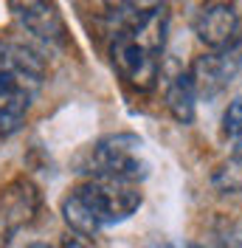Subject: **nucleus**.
<instances>
[{"mask_svg": "<svg viewBox=\"0 0 242 248\" xmlns=\"http://www.w3.org/2000/svg\"><path fill=\"white\" fill-rule=\"evenodd\" d=\"M195 34L209 51L231 46L242 37L240 12L231 0H209L195 17Z\"/></svg>", "mask_w": 242, "mask_h": 248, "instance_id": "obj_6", "label": "nucleus"}, {"mask_svg": "<svg viewBox=\"0 0 242 248\" xmlns=\"http://www.w3.org/2000/svg\"><path fill=\"white\" fill-rule=\"evenodd\" d=\"M169 37V6L152 3L130 17L110 43V60L121 79L141 93H150L158 85L161 54Z\"/></svg>", "mask_w": 242, "mask_h": 248, "instance_id": "obj_1", "label": "nucleus"}, {"mask_svg": "<svg viewBox=\"0 0 242 248\" xmlns=\"http://www.w3.org/2000/svg\"><path fill=\"white\" fill-rule=\"evenodd\" d=\"M6 6L20 20V26L31 31L34 37L54 43V46H62L68 40L65 20H62L54 0H6Z\"/></svg>", "mask_w": 242, "mask_h": 248, "instance_id": "obj_7", "label": "nucleus"}, {"mask_svg": "<svg viewBox=\"0 0 242 248\" xmlns=\"http://www.w3.org/2000/svg\"><path fill=\"white\" fill-rule=\"evenodd\" d=\"M79 167L91 178H110L124 184H141L150 175V161L144 158V141L136 133L102 136L85 150Z\"/></svg>", "mask_w": 242, "mask_h": 248, "instance_id": "obj_4", "label": "nucleus"}, {"mask_svg": "<svg viewBox=\"0 0 242 248\" xmlns=\"http://www.w3.org/2000/svg\"><path fill=\"white\" fill-rule=\"evenodd\" d=\"M197 91L195 82H192V74L189 71H181L178 77H172L166 88V108L172 113V119L178 124H192L197 116Z\"/></svg>", "mask_w": 242, "mask_h": 248, "instance_id": "obj_9", "label": "nucleus"}, {"mask_svg": "<svg viewBox=\"0 0 242 248\" xmlns=\"http://www.w3.org/2000/svg\"><path fill=\"white\" fill-rule=\"evenodd\" d=\"M45 82V60L26 43H0V139L17 133Z\"/></svg>", "mask_w": 242, "mask_h": 248, "instance_id": "obj_3", "label": "nucleus"}, {"mask_svg": "<svg viewBox=\"0 0 242 248\" xmlns=\"http://www.w3.org/2000/svg\"><path fill=\"white\" fill-rule=\"evenodd\" d=\"M102 3H105V6L110 9V12H121V9H127V6H133L136 0H102Z\"/></svg>", "mask_w": 242, "mask_h": 248, "instance_id": "obj_13", "label": "nucleus"}, {"mask_svg": "<svg viewBox=\"0 0 242 248\" xmlns=\"http://www.w3.org/2000/svg\"><path fill=\"white\" fill-rule=\"evenodd\" d=\"M234 153H237V155H242V139L237 141V150H234Z\"/></svg>", "mask_w": 242, "mask_h": 248, "instance_id": "obj_16", "label": "nucleus"}, {"mask_svg": "<svg viewBox=\"0 0 242 248\" xmlns=\"http://www.w3.org/2000/svg\"><path fill=\"white\" fill-rule=\"evenodd\" d=\"M144 201L138 184H124V181H110V178H91L85 184L71 189L62 201V217L68 229L82 237H96V234L124 223L138 212Z\"/></svg>", "mask_w": 242, "mask_h": 248, "instance_id": "obj_2", "label": "nucleus"}, {"mask_svg": "<svg viewBox=\"0 0 242 248\" xmlns=\"http://www.w3.org/2000/svg\"><path fill=\"white\" fill-rule=\"evenodd\" d=\"M40 212V189L29 178H15L0 192V223L6 232H20Z\"/></svg>", "mask_w": 242, "mask_h": 248, "instance_id": "obj_8", "label": "nucleus"}, {"mask_svg": "<svg viewBox=\"0 0 242 248\" xmlns=\"http://www.w3.org/2000/svg\"><path fill=\"white\" fill-rule=\"evenodd\" d=\"M212 186L220 195H237V192H242V155L231 153L226 161H220L214 167Z\"/></svg>", "mask_w": 242, "mask_h": 248, "instance_id": "obj_10", "label": "nucleus"}, {"mask_svg": "<svg viewBox=\"0 0 242 248\" xmlns=\"http://www.w3.org/2000/svg\"><path fill=\"white\" fill-rule=\"evenodd\" d=\"M240 71H242V37L234 40V43L226 46V48L200 54V57L192 62V68H189L192 82H195V91H197V96H203V99L220 96V93L237 79Z\"/></svg>", "mask_w": 242, "mask_h": 248, "instance_id": "obj_5", "label": "nucleus"}, {"mask_svg": "<svg viewBox=\"0 0 242 248\" xmlns=\"http://www.w3.org/2000/svg\"><path fill=\"white\" fill-rule=\"evenodd\" d=\"M60 248H93V243H91V237H82V234H68L65 240H62V246Z\"/></svg>", "mask_w": 242, "mask_h": 248, "instance_id": "obj_12", "label": "nucleus"}, {"mask_svg": "<svg viewBox=\"0 0 242 248\" xmlns=\"http://www.w3.org/2000/svg\"><path fill=\"white\" fill-rule=\"evenodd\" d=\"M223 136L231 141L242 139V96L228 102L226 113H223Z\"/></svg>", "mask_w": 242, "mask_h": 248, "instance_id": "obj_11", "label": "nucleus"}, {"mask_svg": "<svg viewBox=\"0 0 242 248\" xmlns=\"http://www.w3.org/2000/svg\"><path fill=\"white\" fill-rule=\"evenodd\" d=\"M26 248H54V246H48V243H29Z\"/></svg>", "mask_w": 242, "mask_h": 248, "instance_id": "obj_15", "label": "nucleus"}, {"mask_svg": "<svg viewBox=\"0 0 242 248\" xmlns=\"http://www.w3.org/2000/svg\"><path fill=\"white\" fill-rule=\"evenodd\" d=\"M152 248H181V246H175V243H155Z\"/></svg>", "mask_w": 242, "mask_h": 248, "instance_id": "obj_14", "label": "nucleus"}]
</instances>
